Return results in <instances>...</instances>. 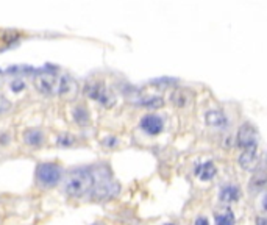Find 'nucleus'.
<instances>
[{"label": "nucleus", "mask_w": 267, "mask_h": 225, "mask_svg": "<svg viewBox=\"0 0 267 225\" xmlns=\"http://www.w3.org/2000/svg\"><path fill=\"white\" fill-rule=\"evenodd\" d=\"M94 186V174L89 169H75L64 180V193L69 197H83Z\"/></svg>", "instance_id": "1"}, {"label": "nucleus", "mask_w": 267, "mask_h": 225, "mask_svg": "<svg viewBox=\"0 0 267 225\" xmlns=\"http://www.w3.org/2000/svg\"><path fill=\"white\" fill-rule=\"evenodd\" d=\"M63 178V169L61 166L55 163H42L36 167V180L39 186L42 188H52L60 183Z\"/></svg>", "instance_id": "2"}, {"label": "nucleus", "mask_w": 267, "mask_h": 225, "mask_svg": "<svg viewBox=\"0 0 267 225\" xmlns=\"http://www.w3.org/2000/svg\"><path fill=\"white\" fill-rule=\"evenodd\" d=\"M236 146L241 152L245 150H256L260 147V133L253 127L252 124H244L237 130L236 136Z\"/></svg>", "instance_id": "3"}, {"label": "nucleus", "mask_w": 267, "mask_h": 225, "mask_svg": "<svg viewBox=\"0 0 267 225\" xmlns=\"http://www.w3.org/2000/svg\"><path fill=\"white\" fill-rule=\"evenodd\" d=\"M85 91L88 94V97H91L93 100H97L105 106H111L114 103V97L111 96V93L108 91L106 86L100 82H93V83H88Z\"/></svg>", "instance_id": "4"}, {"label": "nucleus", "mask_w": 267, "mask_h": 225, "mask_svg": "<svg viewBox=\"0 0 267 225\" xmlns=\"http://www.w3.org/2000/svg\"><path fill=\"white\" fill-rule=\"evenodd\" d=\"M139 127L141 130H144L147 134H150V136H155V134H160L164 129V122L163 119L160 118L158 114H145L144 118L141 119L139 122Z\"/></svg>", "instance_id": "5"}, {"label": "nucleus", "mask_w": 267, "mask_h": 225, "mask_svg": "<svg viewBox=\"0 0 267 225\" xmlns=\"http://www.w3.org/2000/svg\"><path fill=\"white\" fill-rule=\"evenodd\" d=\"M237 163L244 170H256L258 164L261 163V155L260 150H245L241 152V155L237 158Z\"/></svg>", "instance_id": "6"}, {"label": "nucleus", "mask_w": 267, "mask_h": 225, "mask_svg": "<svg viewBox=\"0 0 267 225\" xmlns=\"http://www.w3.org/2000/svg\"><path fill=\"white\" fill-rule=\"evenodd\" d=\"M94 191H93V197L99 200H106V199H111L119 193V186L113 182H102L99 183L97 186H93Z\"/></svg>", "instance_id": "7"}, {"label": "nucleus", "mask_w": 267, "mask_h": 225, "mask_svg": "<svg viewBox=\"0 0 267 225\" xmlns=\"http://www.w3.org/2000/svg\"><path fill=\"white\" fill-rule=\"evenodd\" d=\"M205 121L209 127L213 129H219V130H225L228 127V118L225 116V113H222L220 110H209L205 114Z\"/></svg>", "instance_id": "8"}, {"label": "nucleus", "mask_w": 267, "mask_h": 225, "mask_svg": "<svg viewBox=\"0 0 267 225\" xmlns=\"http://www.w3.org/2000/svg\"><path fill=\"white\" fill-rule=\"evenodd\" d=\"M192 98H194V94H192L189 89H186V88H177L170 94V102L177 108L188 106L192 102Z\"/></svg>", "instance_id": "9"}, {"label": "nucleus", "mask_w": 267, "mask_h": 225, "mask_svg": "<svg viewBox=\"0 0 267 225\" xmlns=\"http://www.w3.org/2000/svg\"><path fill=\"white\" fill-rule=\"evenodd\" d=\"M217 174V167L213 161H205V163H201L196 167V175L203 180V182H211Z\"/></svg>", "instance_id": "10"}, {"label": "nucleus", "mask_w": 267, "mask_h": 225, "mask_svg": "<svg viewBox=\"0 0 267 225\" xmlns=\"http://www.w3.org/2000/svg\"><path fill=\"white\" fill-rule=\"evenodd\" d=\"M239 197H241V191H239V188L234 186V185H227V186H224L222 190H220V194H219L220 202H224V203L237 202Z\"/></svg>", "instance_id": "11"}, {"label": "nucleus", "mask_w": 267, "mask_h": 225, "mask_svg": "<svg viewBox=\"0 0 267 225\" xmlns=\"http://www.w3.org/2000/svg\"><path fill=\"white\" fill-rule=\"evenodd\" d=\"M24 142L27 146L32 147H39L44 142V133L39 129H29L24 133Z\"/></svg>", "instance_id": "12"}, {"label": "nucleus", "mask_w": 267, "mask_h": 225, "mask_svg": "<svg viewBox=\"0 0 267 225\" xmlns=\"http://www.w3.org/2000/svg\"><path fill=\"white\" fill-rule=\"evenodd\" d=\"M34 86L38 89L39 93L42 94H50L53 91V86H55V82H53V77L50 75H39L34 78Z\"/></svg>", "instance_id": "13"}, {"label": "nucleus", "mask_w": 267, "mask_h": 225, "mask_svg": "<svg viewBox=\"0 0 267 225\" xmlns=\"http://www.w3.org/2000/svg\"><path fill=\"white\" fill-rule=\"evenodd\" d=\"M250 191L252 193H260V191H264L266 188V175H264V169H260V170H255V175L253 178L250 180Z\"/></svg>", "instance_id": "14"}, {"label": "nucleus", "mask_w": 267, "mask_h": 225, "mask_svg": "<svg viewBox=\"0 0 267 225\" xmlns=\"http://www.w3.org/2000/svg\"><path fill=\"white\" fill-rule=\"evenodd\" d=\"M72 116H73V121H75L78 125H81V127H85V125H88V122H89L88 110H86L85 106H81V105H78V106L73 108Z\"/></svg>", "instance_id": "15"}, {"label": "nucleus", "mask_w": 267, "mask_h": 225, "mask_svg": "<svg viewBox=\"0 0 267 225\" xmlns=\"http://www.w3.org/2000/svg\"><path fill=\"white\" fill-rule=\"evenodd\" d=\"M234 214L232 210L216 214V225H234Z\"/></svg>", "instance_id": "16"}, {"label": "nucleus", "mask_w": 267, "mask_h": 225, "mask_svg": "<svg viewBox=\"0 0 267 225\" xmlns=\"http://www.w3.org/2000/svg\"><path fill=\"white\" fill-rule=\"evenodd\" d=\"M139 103L142 106H145V108H150V110H158V108H161L164 105V100H163L161 97H158V96H152V97L142 98Z\"/></svg>", "instance_id": "17"}, {"label": "nucleus", "mask_w": 267, "mask_h": 225, "mask_svg": "<svg viewBox=\"0 0 267 225\" xmlns=\"http://www.w3.org/2000/svg\"><path fill=\"white\" fill-rule=\"evenodd\" d=\"M10 108H11V102L8 100L5 96H0V114L10 111Z\"/></svg>", "instance_id": "18"}, {"label": "nucleus", "mask_w": 267, "mask_h": 225, "mask_svg": "<svg viewBox=\"0 0 267 225\" xmlns=\"http://www.w3.org/2000/svg\"><path fill=\"white\" fill-rule=\"evenodd\" d=\"M24 82H21V80H16V82H13L11 83V88H13V91H22V89H24Z\"/></svg>", "instance_id": "19"}, {"label": "nucleus", "mask_w": 267, "mask_h": 225, "mask_svg": "<svg viewBox=\"0 0 267 225\" xmlns=\"http://www.w3.org/2000/svg\"><path fill=\"white\" fill-rule=\"evenodd\" d=\"M256 225H267V221L264 216H260V218L256 219Z\"/></svg>", "instance_id": "20"}, {"label": "nucleus", "mask_w": 267, "mask_h": 225, "mask_svg": "<svg viewBox=\"0 0 267 225\" xmlns=\"http://www.w3.org/2000/svg\"><path fill=\"white\" fill-rule=\"evenodd\" d=\"M196 225H209V224H208V221H206L205 218H199V219L196 221Z\"/></svg>", "instance_id": "21"}, {"label": "nucleus", "mask_w": 267, "mask_h": 225, "mask_svg": "<svg viewBox=\"0 0 267 225\" xmlns=\"http://www.w3.org/2000/svg\"><path fill=\"white\" fill-rule=\"evenodd\" d=\"M166 225H173V224H166Z\"/></svg>", "instance_id": "22"}]
</instances>
